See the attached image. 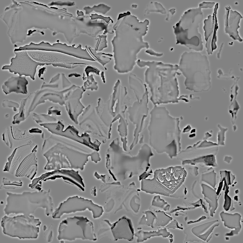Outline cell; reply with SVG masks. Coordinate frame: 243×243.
<instances>
[{
  "mask_svg": "<svg viewBox=\"0 0 243 243\" xmlns=\"http://www.w3.org/2000/svg\"><path fill=\"white\" fill-rule=\"evenodd\" d=\"M187 174L181 166L156 169L151 179L141 180V190L151 194L168 196L183 184Z\"/></svg>",
  "mask_w": 243,
  "mask_h": 243,
  "instance_id": "8",
  "label": "cell"
},
{
  "mask_svg": "<svg viewBox=\"0 0 243 243\" xmlns=\"http://www.w3.org/2000/svg\"><path fill=\"white\" fill-rule=\"evenodd\" d=\"M224 44V42H222V43H221V45L220 47V49H219V52H218V53L217 54V57L218 58H220V54L221 51V50H222V47H223Z\"/></svg>",
  "mask_w": 243,
  "mask_h": 243,
  "instance_id": "54",
  "label": "cell"
},
{
  "mask_svg": "<svg viewBox=\"0 0 243 243\" xmlns=\"http://www.w3.org/2000/svg\"><path fill=\"white\" fill-rule=\"evenodd\" d=\"M193 195L195 197L198 198L199 196L202 191L201 183L197 180L195 181L193 183L191 189Z\"/></svg>",
  "mask_w": 243,
  "mask_h": 243,
  "instance_id": "44",
  "label": "cell"
},
{
  "mask_svg": "<svg viewBox=\"0 0 243 243\" xmlns=\"http://www.w3.org/2000/svg\"><path fill=\"white\" fill-rule=\"evenodd\" d=\"M204 23L205 38L206 42L205 46L206 48H210L211 47L214 30L212 16L211 15H209L207 19L204 20Z\"/></svg>",
  "mask_w": 243,
  "mask_h": 243,
  "instance_id": "29",
  "label": "cell"
},
{
  "mask_svg": "<svg viewBox=\"0 0 243 243\" xmlns=\"http://www.w3.org/2000/svg\"><path fill=\"white\" fill-rule=\"evenodd\" d=\"M143 139L142 137L140 138V140L139 141V143L140 144H142L143 143Z\"/></svg>",
  "mask_w": 243,
  "mask_h": 243,
  "instance_id": "59",
  "label": "cell"
},
{
  "mask_svg": "<svg viewBox=\"0 0 243 243\" xmlns=\"http://www.w3.org/2000/svg\"><path fill=\"white\" fill-rule=\"evenodd\" d=\"M37 148V145H36L31 153L23 159L16 171L15 175L16 177H25L31 180L34 178L37 170V161L36 156Z\"/></svg>",
  "mask_w": 243,
  "mask_h": 243,
  "instance_id": "17",
  "label": "cell"
},
{
  "mask_svg": "<svg viewBox=\"0 0 243 243\" xmlns=\"http://www.w3.org/2000/svg\"><path fill=\"white\" fill-rule=\"evenodd\" d=\"M129 82L130 88L133 90L137 101L140 102L144 97L148 95L146 84L135 75L132 73L130 74Z\"/></svg>",
  "mask_w": 243,
  "mask_h": 243,
  "instance_id": "23",
  "label": "cell"
},
{
  "mask_svg": "<svg viewBox=\"0 0 243 243\" xmlns=\"http://www.w3.org/2000/svg\"><path fill=\"white\" fill-rule=\"evenodd\" d=\"M21 149V145L16 148L8 157V162L6 163L4 171L9 172L12 174L14 173L16 165L19 162L21 154L23 151Z\"/></svg>",
  "mask_w": 243,
  "mask_h": 243,
  "instance_id": "28",
  "label": "cell"
},
{
  "mask_svg": "<svg viewBox=\"0 0 243 243\" xmlns=\"http://www.w3.org/2000/svg\"><path fill=\"white\" fill-rule=\"evenodd\" d=\"M28 84L26 76H12L4 82L2 89L6 94L12 92L26 94L28 92L27 85Z\"/></svg>",
  "mask_w": 243,
  "mask_h": 243,
  "instance_id": "19",
  "label": "cell"
},
{
  "mask_svg": "<svg viewBox=\"0 0 243 243\" xmlns=\"http://www.w3.org/2000/svg\"><path fill=\"white\" fill-rule=\"evenodd\" d=\"M218 7V4L216 3L215 5L212 17V20L214 25V30L212 38L211 43V47L212 51L217 48L216 42L217 41L216 31L218 28L216 14L217 11Z\"/></svg>",
  "mask_w": 243,
  "mask_h": 243,
  "instance_id": "33",
  "label": "cell"
},
{
  "mask_svg": "<svg viewBox=\"0 0 243 243\" xmlns=\"http://www.w3.org/2000/svg\"><path fill=\"white\" fill-rule=\"evenodd\" d=\"M220 215L224 226L233 229L229 233H226L225 236H231L238 234L241 228V215L238 213L232 214L222 211Z\"/></svg>",
  "mask_w": 243,
  "mask_h": 243,
  "instance_id": "20",
  "label": "cell"
},
{
  "mask_svg": "<svg viewBox=\"0 0 243 243\" xmlns=\"http://www.w3.org/2000/svg\"><path fill=\"white\" fill-rule=\"evenodd\" d=\"M198 167L195 166L190 167L188 169L190 174L191 175L194 177L198 175Z\"/></svg>",
  "mask_w": 243,
  "mask_h": 243,
  "instance_id": "49",
  "label": "cell"
},
{
  "mask_svg": "<svg viewBox=\"0 0 243 243\" xmlns=\"http://www.w3.org/2000/svg\"><path fill=\"white\" fill-rule=\"evenodd\" d=\"M57 237L59 240L72 241L77 239L95 241L93 222L87 217L74 216L68 217L60 223Z\"/></svg>",
  "mask_w": 243,
  "mask_h": 243,
  "instance_id": "10",
  "label": "cell"
},
{
  "mask_svg": "<svg viewBox=\"0 0 243 243\" xmlns=\"http://www.w3.org/2000/svg\"><path fill=\"white\" fill-rule=\"evenodd\" d=\"M92 51V53L94 56L95 60L98 61L103 66L109 62L113 57V55L110 53H97L95 50Z\"/></svg>",
  "mask_w": 243,
  "mask_h": 243,
  "instance_id": "34",
  "label": "cell"
},
{
  "mask_svg": "<svg viewBox=\"0 0 243 243\" xmlns=\"http://www.w3.org/2000/svg\"><path fill=\"white\" fill-rule=\"evenodd\" d=\"M218 146L217 144L203 140L181 151L176 157L181 161L183 165H195L197 162L208 156H215L218 151Z\"/></svg>",
  "mask_w": 243,
  "mask_h": 243,
  "instance_id": "12",
  "label": "cell"
},
{
  "mask_svg": "<svg viewBox=\"0 0 243 243\" xmlns=\"http://www.w3.org/2000/svg\"><path fill=\"white\" fill-rule=\"evenodd\" d=\"M148 95L144 97L140 102L134 101L127 108V112L130 121L135 126L134 139L130 149L131 150L137 144L140 133L146 127L145 119L147 116L149 108Z\"/></svg>",
  "mask_w": 243,
  "mask_h": 243,
  "instance_id": "13",
  "label": "cell"
},
{
  "mask_svg": "<svg viewBox=\"0 0 243 243\" xmlns=\"http://www.w3.org/2000/svg\"><path fill=\"white\" fill-rule=\"evenodd\" d=\"M149 23L147 19L140 21L129 11L119 14L113 26L115 34L111 41L114 68L118 73L131 71L136 64L137 54L142 49L149 48L148 43L143 37L147 33Z\"/></svg>",
  "mask_w": 243,
  "mask_h": 243,
  "instance_id": "1",
  "label": "cell"
},
{
  "mask_svg": "<svg viewBox=\"0 0 243 243\" xmlns=\"http://www.w3.org/2000/svg\"><path fill=\"white\" fill-rule=\"evenodd\" d=\"M2 105L4 107H13L14 110L17 111V108L19 107V104L14 101H9L8 99L4 100L2 103Z\"/></svg>",
  "mask_w": 243,
  "mask_h": 243,
  "instance_id": "47",
  "label": "cell"
},
{
  "mask_svg": "<svg viewBox=\"0 0 243 243\" xmlns=\"http://www.w3.org/2000/svg\"><path fill=\"white\" fill-rule=\"evenodd\" d=\"M2 183L0 186V189H15L20 187L23 184V182L21 180H13L5 178H3Z\"/></svg>",
  "mask_w": 243,
  "mask_h": 243,
  "instance_id": "36",
  "label": "cell"
},
{
  "mask_svg": "<svg viewBox=\"0 0 243 243\" xmlns=\"http://www.w3.org/2000/svg\"><path fill=\"white\" fill-rule=\"evenodd\" d=\"M178 66L185 78L186 89L199 92L210 89L211 71L206 56L197 52L185 51L181 55Z\"/></svg>",
  "mask_w": 243,
  "mask_h": 243,
  "instance_id": "5",
  "label": "cell"
},
{
  "mask_svg": "<svg viewBox=\"0 0 243 243\" xmlns=\"http://www.w3.org/2000/svg\"><path fill=\"white\" fill-rule=\"evenodd\" d=\"M139 152L138 156L141 174H145L149 176L153 173L150 161V158L154 154L151 147L146 144L142 146Z\"/></svg>",
  "mask_w": 243,
  "mask_h": 243,
  "instance_id": "22",
  "label": "cell"
},
{
  "mask_svg": "<svg viewBox=\"0 0 243 243\" xmlns=\"http://www.w3.org/2000/svg\"><path fill=\"white\" fill-rule=\"evenodd\" d=\"M91 192L92 194H94L96 193V190L95 187H93L91 189Z\"/></svg>",
  "mask_w": 243,
  "mask_h": 243,
  "instance_id": "56",
  "label": "cell"
},
{
  "mask_svg": "<svg viewBox=\"0 0 243 243\" xmlns=\"http://www.w3.org/2000/svg\"><path fill=\"white\" fill-rule=\"evenodd\" d=\"M187 193V188L183 184L174 193L170 195L169 197L175 198H183L186 195Z\"/></svg>",
  "mask_w": 243,
  "mask_h": 243,
  "instance_id": "42",
  "label": "cell"
},
{
  "mask_svg": "<svg viewBox=\"0 0 243 243\" xmlns=\"http://www.w3.org/2000/svg\"><path fill=\"white\" fill-rule=\"evenodd\" d=\"M232 159V158L231 157L226 156L224 157V160L227 163L229 164L230 163Z\"/></svg>",
  "mask_w": 243,
  "mask_h": 243,
  "instance_id": "53",
  "label": "cell"
},
{
  "mask_svg": "<svg viewBox=\"0 0 243 243\" xmlns=\"http://www.w3.org/2000/svg\"><path fill=\"white\" fill-rule=\"evenodd\" d=\"M191 128L190 126L189 125H188L187 127L185 128L186 130L185 132H187L190 131L191 129Z\"/></svg>",
  "mask_w": 243,
  "mask_h": 243,
  "instance_id": "57",
  "label": "cell"
},
{
  "mask_svg": "<svg viewBox=\"0 0 243 243\" xmlns=\"http://www.w3.org/2000/svg\"><path fill=\"white\" fill-rule=\"evenodd\" d=\"M11 135L14 139L20 140L29 138L32 136H29L25 131L23 133L22 131L15 126H11L10 127Z\"/></svg>",
  "mask_w": 243,
  "mask_h": 243,
  "instance_id": "38",
  "label": "cell"
},
{
  "mask_svg": "<svg viewBox=\"0 0 243 243\" xmlns=\"http://www.w3.org/2000/svg\"><path fill=\"white\" fill-rule=\"evenodd\" d=\"M211 6L209 2L204 1L198 8L190 9L184 13L173 27L177 44L189 46L191 49L197 51H202L203 42L198 31L199 24L203 18L202 9L210 8Z\"/></svg>",
  "mask_w": 243,
  "mask_h": 243,
  "instance_id": "6",
  "label": "cell"
},
{
  "mask_svg": "<svg viewBox=\"0 0 243 243\" xmlns=\"http://www.w3.org/2000/svg\"><path fill=\"white\" fill-rule=\"evenodd\" d=\"M106 35L102 34L98 35L95 38V51H100L107 47Z\"/></svg>",
  "mask_w": 243,
  "mask_h": 243,
  "instance_id": "39",
  "label": "cell"
},
{
  "mask_svg": "<svg viewBox=\"0 0 243 243\" xmlns=\"http://www.w3.org/2000/svg\"><path fill=\"white\" fill-rule=\"evenodd\" d=\"M154 105L148 127L150 145L158 153H165L172 159L181 151L179 118L170 115L165 107Z\"/></svg>",
  "mask_w": 243,
  "mask_h": 243,
  "instance_id": "3",
  "label": "cell"
},
{
  "mask_svg": "<svg viewBox=\"0 0 243 243\" xmlns=\"http://www.w3.org/2000/svg\"><path fill=\"white\" fill-rule=\"evenodd\" d=\"M228 185L227 183H225L224 185V188L223 189L224 190L225 189L224 192L225 201L224 208V210L226 211L229 210L230 208H231L232 205H233L232 204V202L231 198L228 195L229 191Z\"/></svg>",
  "mask_w": 243,
  "mask_h": 243,
  "instance_id": "41",
  "label": "cell"
},
{
  "mask_svg": "<svg viewBox=\"0 0 243 243\" xmlns=\"http://www.w3.org/2000/svg\"><path fill=\"white\" fill-rule=\"evenodd\" d=\"M170 205L164 200L161 198L159 195L155 196L152 200L150 208L155 209H160L165 211L169 210Z\"/></svg>",
  "mask_w": 243,
  "mask_h": 243,
  "instance_id": "32",
  "label": "cell"
},
{
  "mask_svg": "<svg viewBox=\"0 0 243 243\" xmlns=\"http://www.w3.org/2000/svg\"><path fill=\"white\" fill-rule=\"evenodd\" d=\"M175 12V9L174 8L168 10L167 17L166 19V20L168 21H170L172 19L173 14Z\"/></svg>",
  "mask_w": 243,
  "mask_h": 243,
  "instance_id": "50",
  "label": "cell"
},
{
  "mask_svg": "<svg viewBox=\"0 0 243 243\" xmlns=\"http://www.w3.org/2000/svg\"><path fill=\"white\" fill-rule=\"evenodd\" d=\"M119 119V124L118 130L121 136V140L123 143V146L126 147L127 146L126 136L127 135L128 123L125 118V114L121 115Z\"/></svg>",
  "mask_w": 243,
  "mask_h": 243,
  "instance_id": "31",
  "label": "cell"
},
{
  "mask_svg": "<svg viewBox=\"0 0 243 243\" xmlns=\"http://www.w3.org/2000/svg\"><path fill=\"white\" fill-rule=\"evenodd\" d=\"M145 52L149 54L158 57H160L163 56L162 53L156 52L151 49H147L145 51Z\"/></svg>",
  "mask_w": 243,
  "mask_h": 243,
  "instance_id": "51",
  "label": "cell"
},
{
  "mask_svg": "<svg viewBox=\"0 0 243 243\" xmlns=\"http://www.w3.org/2000/svg\"><path fill=\"white\" fill-rule=\"evenodd\" d=\"M218 126L220 131L218 132V145L224 146L225 145V132L228 130L227 128L222 127L220 125L218 124Z\"/></svg>",
  "mask_w": 243,
  "mask_h": 243,
  "instance_id": "43",
  "label": "cell"
},
{
  "mask_svg": "<svg viewBox=\"0 0 243 243\" xmlns=\"http://www.w3.org/2000/svg\"><path fill=\"white\" fill-rule=\"evenodd\" d=\"M111 8L110 6L104 4H100L97 5H95L91 8V11H94L103 14H105Z\"/></svg>",
  "mask_w": 243,
  "mask_h": 243,
  "instance_id": "45",
  "label": "cell"
},
{
  "mask_svg": "<svg viewBox=\"0 0 243 243\" xmlns=\"http://www.w3.org/2000/svg\"><path fill=\"white\" fill-rule=\"evenodd\" d=\"M212 136V135L208 132L205 133V136L203 138V140H206Z\"/></svg>",
  "mask_w": 243,
  "mask_h": 243,
  "instance_id": "55",
  "label": "cell"
},
{
  "mask_svg": "<svg viewBox=\"0 0 243 243\" xmlns=\"http://www.w3.org/2000/svg\"><path fill=\"white\" fill-rule=\"evenodd\" d=\"M44 176L46 181L62 178L65 182L76 186L80 190L84 191L85 186L83 179L78 171L73 169H62L46 173L44 174Z\"/></svg>",
  "mask_w": 243,
  "mask_h": 243,
  "instance_id": "16",
  "label": "cell"
},
{
  "mask_svg": "<svg viewBox=\"0 0 243 243\" xmlns=\"http://www.w3.org/2000/svg\"><path fill=\"white\" fill-rule=\"evenodd\" d=\"M42 136V139H43L44 138V133L43 132V133H42V136Z\"/></svg>",
  "mask_w": 243,
  "mask_h": 243,
  "instance_id": "60",
  "label": "cell"
},
{
  "mask_svg": "<svg viewBox=\"0 0 243 243\" xmlns=\"http://www.w3.org/2000/svg\"><path fill=\"white\" fill-rule=\"evenodd\" d=\"M29 132L31 133L41 134L42 133V130L38 128H33L30 129Z\"/></svg>",
  "mask_w": 243,
  "mask_h": 243,
  "instance_id": "52",
  "label": "cell"
},
{
  "mask_svg": "<svg viewBox=\"0 0 243 243\" xmlns=\"http://www.w3.org/2000/svg\"><path fill=\"white\" fill-rule=\"evenodd\" d=\"M151 12L160 13L162 14H165L166 13L165 8L162 5L157 2H151L147 5L145 13L148 14Z\"/></svg>",
  "mask_w": 243,
  "mask_h": 243,
  "instance_id": "35",
  "label": "cell"
},
{
  "mask_svg": "<svg viewBox=\"0 0 243 243\" xmlns=\"http://www.w3.org/2000/svg\"><path fill=\"white\" fill-rule=\"evenodd\" d=\"M104 221L110 227L115 241L123 239L130 241L133 240L134 229L131 220L129 218L124 216L112 224L108 220Z\"/></svg>",
  "mask_w": 243,
  "mask_h": 243,
  "instance_id": "15",
  "label": "cell"
},
{
  "mask_svg": "<svg viewBox=\"0 0 243 243\" xmlns=\"http://www.w3.org/2000/svg\"><path fill=\"white\" fill-rule=\"evenodd\" d=\"M41 223L33 215L23 214L13 217L5 215L1 225L3 233L8 236L20 239H36Z\"/></svg>",
  "mask_w": 243,
  "mask_h": 243,
  "instance_id": "9",
  "label": "cell"
},
{
  "mask_svg": "<svg viewBox=\"0 0 243 243\" xmlns=\"http://www.w3.org/2000/svg\"><path fill=\"white\" fill-rule=\"evenodd\" d=\"M218 176L214 169L210 167L207 170L202 173L201 180L213 188L216 189L215 186L217 183Z\"/></svg>",
  "mask_w": 243,
  "mask_h": 243,
  "instance_id": "30",
  "label": "cell"
},
{
  "mask_svg": "<svg viewBox=\"0 0 243 243\" xmlns=\"http://www.w3.org/2000/svg\"><path fill=\"white\" fill-rule=\"evenodd\" d=\"M88 209L91 211L93 218H99L104 210L102 207L94 203L91 200L78 196L70 197L61 202L52 214L54 219H60L64 214H69Z\"/></svg>",
  "mask_w": 243,
  "mask_h": 243,
  "instance_id": "11",
  "label": "cell"
},
{
  "mask_svg": "<svg viewBox=\"0 0 243 243\" xmlns=\"http://www.w3.org/2000/svg\"><path fill=\"white\" fill-rule=\"evenodd\" d=\"M2 139L7 146L11 148L13 146V142L10 128H5L2 134Z\"/></svg>",
  "mask_w": 243,
  "mask_h": 243,
  "instance_id": "40",
  "label": "cell"
},
{
  "mask_svg": "<svg viewBox=\"0 0 243 243\" xmlns=\"http://www.w3.org/2000/svg\"><path fill=\"white\" fill-rule=\"evenodd\" d=\"M94 176L98 179H100L104 182L105 183L109 180L110 177L107 174L104 175H100L97 172H95L94 173Z\"/></svg>",
  "mask_w": 243,
  "mask_h": 243,
  "instance_id": "48",
  "label": "cell"
},
{
  "mask_svg": "<svg viewBox=\"0 0 243 243\" xmlns=\"http://www.w3.org/2000/svg\"><path fill=\"white\" fill-rule=\"evenodd\" d=\"M225 8L224 16L225 32L234 40L242 42L243 40L239 35L238 29L240 27L239 24L243 17L236 11L233 10L229 6Z\"/></svg>",
  "mask_w": 243,
  "mask_h": 243,
  "instance_id": "18",
  "label": "cell"
},
{
  "mask_svg": "<svg viewBox=\"0 0 243 243\" xmlns=\"http://www.w3.org/2000/svg\"><path fill=\"white\" fill-rule=\"evenodd\" d=\"M28 96L25 98L21 99L19 102V111L13 117L12 123L19 124L26 120L29 116L31 100Z\"/></svg>",
  "mask_w": 243,
  "mask_h": 243,
  "instance_id": "25",
  "label": "cell"
},
{
  "mask_svg": "<svg viewBox=\"0 0 243 243\" xmlns=\"http://www.w3.org/2000/svg\"><path fill=\"white\" fill-rule=\"evenodd\" d=\"M32 117L33 119L39 125L50 123L54 119L53 117L49 116V114H38L35 113H33L32 114Z\"/></svg>",
  "mask_w": 243,
  "mask_h": 243,
  "instance_id": "37",
  "label": "cell"
},
{
  "mask_svg": "<svg viewBox=\"0 0 243 243\" xmlns=\"http://www.w3.org/2000/svg\"><path fill=\"white\" fill-rule=\"evenodd\" d=\"M50 189L33 192L24 191L21 194L7 192L6 204L4 211L7 215L11 214L29 215L38 208L45 209L48 216L53 212L54 204L50 195Z\"/></svg>",
  "mask_w": 243,
  "mask_h": 243,
  "instance_id": "7",
  "label": "cell"
},
{
  "mask_svg": "<svg viewBox=\"0 0 243 243\" xmlns=\"http://www.w3.org/2000/svg\"><path fill=\"white\" fill-rule=\"evenodd\" d=\"M42 152L47 161L44 169L48 171L63 168L82 171L89 156L95 163L101 160L97 151H88L73 145L56 144L51 137L44 140Z\"/></svg>",
  "mask_w": 243,
  "mask_h": 243,
  "instance_id": "4",
  "label": "cell"
},
{
  "mask_svg": "<svg viewBox=\"0 0 243 243\" xmlns=\"http://www.w3.org/2000/svg\"><path fill=\"white\" fill-rule=\"evenodd\" d=\"M220 174L226 179L229 185H231L233 183L235 178L234 176L233 175L230 171H220Z\"/></svg>",
  "mask_w": 243,
  "mask_h": 243,
  "instance_id": "46",
  "label": "cell"
},
{
  "mask_svg": "<svg viewBox=\"0 0 243 243\" xmlns=\"http://www.w3.org/2000/svg\"><path fill=\"white\" fill-rule=\"evenodd\" d=\"M172 235L168 231L166 228H161L158 231H149L140 230L134 234V235L137 237L136 242L140 243L146 240L151 237L162 236L163 238H167Z\"/></svg>",
  "mask_w": 243,
  "mask_h": 243,
  "instance_id": "26",
  "label": "cell"
},
{
  "mask_svg": "<svg viewBox=\"0 0 243 243\" xmlns=\"http://www.w3.org/2000/svg\"><path fill=\"white\" fill-rule=\"evenodd\" d=\"M140 68L148 67L145 73V80L150 88V100L154 105L179 102V91L176 75H180L177 64L162 62L138 60Z\"/></svg>",
  "mask_w": 243,
  "mask_h": 243,
  "instance_id": "2",
  "label": "cell"
},
{
  "mask_svg": "<svg viewBox=\"0 0 243 243\" xmlns=\"http://www.w3.org/2000/svg\"><path fill=\"white\" fill-rule=\"evenodd\" d=\"M219 224L218 221L216 220L193 227L191 226L188 227L191 233L195 236L205 242H207L212 237L214 229Z\"/></svg>",
  "mask_w": 243,
  "mask_h": 243,
  "instance_id": "21",
  "label": "cell"
},
{
  "mask_svg": "<svg viewBox=\"0 0 243 243\" xmlns=\"http://www.w3.org/2000/svg\"><path fill=\"white\" fill-rule=\"evenodd\" d=\"M9 114H6L5 115V117L6 118H8L9 117Z\"/></svg>",
  "mask_w": 243,
  "mask_h": 243,
  "instance_id": "61",
  "label": "cell"
},
{
  "mask_svg": "<svg viewBox=\"0 0 243 243\" xmlns=\"http://www.w3.org/2000/svg\"><path fill=\"white\" fill-rule=\"evenodd\" d=\"M201 185L202 193L204 195V199L209 204L210 215L213 217L218 206L216 189L205 184L201 183Z\"/></svg>",
  "mask_w": 243,
  "mask_h": 243,
  "instance_id": "24",
  "label": "cell"
},
{
  "mask_svg": "<svg viewBox=\"0 0 243 243\" xmlns=\"http://www.w3.org/2000/svg\"><path fill=\"white\" fill-rule=\"evenodd\" d=\"M143 213L144 215L140 218L139 225H145L152 228H159V216L156 209L149 208L148 210Z\"/></svg>",
  "mask_w": 243,
  "mask_h": 243,
  "instance_id": "27",
  "label": "cell"
},
{
  "mask_svg": "<svg viewBox=\"0 0 243 243\" xmlns=\"http://www.w3.org/2000/svg\"><path fill=\"white\" fill-rule=\"evenodd\" d=\"M137 6V5L136 4H132L131 5V7L133 8H136Z\"/></svg>",
  "mask_w": 243,
  "mask_h": 243,
  "instance_id": "58",
  "label": "cell"
},
{
  "mask_svg": "<svg viewBox=\"0 0 243 243\" xmlns=\"http://www.w3.org/2000/svg\"><path fill=\"white\" fill-rule=\"evenodd\" d=\"M15 57L11 59L9 65L4 66L3 70H8L9 72L19 76L29 77L33 80L35 79L37 68L38 66H43L45 64L37 62L28 55L27 51L15 52Z\"/></svg>",
  "mask_w": 243,
  "mask_h": 243,
  "instance_id": "14",
  "label": "cell"
}]
</instances>
